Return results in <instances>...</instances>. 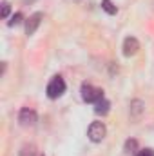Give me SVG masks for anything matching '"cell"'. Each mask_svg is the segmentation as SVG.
Returning a JSON list of instances; mask_svg holds the SVG:
<instances>
[{"label":"cell","instance_id":"2","mask_svg":"<svg viewBox=\"0 0 154 156\" xmlns=\"http://www.w3.org/2000/svg\"><path fill=\"white\" fill-rule=\"evenodd\" d=\"M105 134H107V127H105L103 122H93L89 125V129H87V136L94 144H100L105 138Z\"/></svg>","mask_w":154,"mask_h":156},{"label":"cell","instance_id":"9","mask_svg":"<svg viewBox=\"0 0 154 156\" xmlns=\"http://www.w3.org/2000/svg\"><path fill=\"white\" fill-rule=\"evenodd\" d=\"M102 9L109 15H116L118 13V7L113 4V0H102Z\"/></svg>","mask_w":154,"mask_h":156},{"label":"cell","instance_id":"8","mask_svg":"<svg viewBox=\"0 0 154 156\" xmlns=\"http://www.w3.org/2000/svg\"><path fill=\"white\" fill-rule=\"evenodd\" d=\"M142 113H143V102H142V100H132V102H131V116L140 118Z\"/></svg>","mask_w":154,"mask_h":156},{"label":"cell","instance_id":"5","mask_svg":"<svg viewBox=\"0 0 154 156\" xmlns=\"http://www.w3.org/2000/svg\"><path fill=\"white\" fill-rule=\"evenodd\" d=\"M42 18H44V15H42V13H33V15L29 16L27 24H26V35H27V37H31V35H35V33H37V29H38Z\"/></svg>","mask_w":154,"mask_h":156},{"label":"cell","instance_id":"1","mask_svg":"<svg viewBox=\"0 0 154 156\" xmlns=\"http://www.w3.org/2000/svg\"><path fill=\"white\" fill-rule=\"evenodd\" d=\"M45 93H47V96H49L51 100H56V98H60V96L65 93V82H64V78L60 76V75L53 76V78H51V82L47 83V89H45Z\"/></svg>","mask_w":154,"mask_h":156},{"label":"cell","instance_id":"6","mask_svg":"<svg viewBox=\"0 0 154 156\" xmlns=\"http://www.w3.org/2000/svg\"><path fill=\"white\" fill-rule=\"evenodd\" d=\"M140 49V42L134 38V37H127L123 40V55L125 56H134Z\"/></svg>","mask_w":154,"mask_h":156},{"label":"cell","instance_id":"13","mask_svg":"<svg viewBox=\"0 0 154 156\" xmlns=\"http://www.w3.org/2000/svg\"><path fill=\"white\" fill-rule=\"evenodd\" d=\"M7 16H9V4L4 2L2 4V18H7Z\"/></svg>","mask_w":154,"mask_h":156},{"label":"cell","instance_id":"3","mask_svg":"<svg viewBox=\"0 0 154 156\" xmlns=\"http://www.w3.org/2000/svg\"><path fill=\"white\" fill-rule=\"evenodd\" d=\"M103 98V91L102 89H96L89 83H82V100L87 102V104H96L98 100Z\"/></svg>","mask_w":154,"mask_h":156},{"label":"cell","instance_id":"4","mask_svg":"<svg viewBox=\"0 0 154 156\" xmlns=\"http://www.w3.org/2000/svg\"><path fill=\"white\" fill-rule=\"evenodd\" d=\"M18 122H20V125H24V127L35 125V123H37V113H35L33 109L24 107V109L20 111V115H18Z\"/></svg>","mask_w":154,"mask_h":156},{"label":"cell","instance_id":"7","mask_svg":"<svg viewBox=\"0 0 154 156\" xmlns=\"http://www.w3.org/2000/svg\"><path fill=\"white\" fill-rule=\"evenodd\" d=\"M94 105H96V107H94V113H96V115H102V116H103V115H107V113H109V109H111V102H109V100H105V98L98 100Z\"/></svg>","mask_w":154,"mask_h":156},{"label":"cell","instance_id":"11","mask_svg":"<svg viewBox=\"0 0 154 156\" xmlns=\"http://www.w3.org/2000/svg\"><path fill=\"white\" fill-rule=\"evenodd\" d=\"M138 147V142L136 140H127L125 142V153H134Z\"/></svg>","mask_w":154,"mask_h":156},{"label":"cell","instance_id":"12","mask_svg":"<svg viewBox=\"0 0 154 156\" xmlns=\"http://www.w3.org/2000/svg\"><path fill=\"white\" fill-rule=\"evenodd\" d=\"M20 156H35V147L33 145H26L24 149H22V153H20Z\"/></svg>","mask_w":154,"mask_h":156},{"label":"cell","instance_id":"10","mask_svg":"<svg viewBox=\"0 0 154 156\" xmlns=\"http://www.w3.org/2000/svg\"><path fill=\"white\" fill-rule=\"evenodd\" d=\"M22 18H24V16H22V13H15V15L11 16V20L7 22V26H9V27H13V26H18V24L22 22Z\"/></svg>","mask_w":154,"mask_h":156},{"label":"cell","instance_id":"14","mask_svg":"<svg viewBox=\"0 0 154 156\" xmlns=\"http://www.w3.org/2000/svg\"><path fill=\"white\" fill-rule=\"evenodd\" d=\"M136 156H154V151L152 149H143V151H140Z\"/></svg>","mask_w":154,"mask_h":156}]
</instances>
